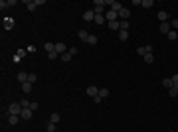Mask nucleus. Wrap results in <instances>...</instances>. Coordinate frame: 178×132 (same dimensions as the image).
<instances>
[{"label": "nucleus", "instance_id": "nucleus-21", "mask_svg": "<svg viewBox=\"0 0 178 132\" xmlns=\"http://www.w3.org/2000/svg\"><path fill=\"white\" fill-rule=\"evenodd\" d=\"M22 91H24V93H30V91H32V83H30V81L22 83Z\"/></svg>", "mask_w": 178, "mask_h": 132}, {"label": "nucleus", "instance_id": "nucleus-13", "mask_svg": "<svg viewBox=\"0 0 178 132\" xmlns=\"http://www.w3.org/2000/svg\"><path fill=\"white\" fill-rule=\"evenodd\" d=\"M18 81H20V85H22V83H26V81H28V73L20 71V73H18Z\"/></svg>", "mask_w": 178, "mask_h": 132}, {"label": "nucleus", "instance_id": "nucleus-15", "mask_svg": "<svg viewBox=\"0 0 178 132\" xmlns=\"http://www.w3.org/2000/svg\"><path fill=\"white\" fill-rule=\"evenodd\" d=\"M44 47H45V51H47V53L55 51V44H51V42H45V44H44Z\"/></svg>", "mask_w": 178, "mask_h": 132}, {"label": "nucleus", "instance_id": "nucleus-6", "mask_svg": "<svg viewBox=\"0 0 178 132\" xmlns=\"http://www.w3.org/2000/svg\"><path fill=\"white\" fill-rule=\"evenodd\" d=\"M87 95L91 97V99H95V97L99 95V87H95V85H89V87H87Z\"/></svg>", "mask_w": 178, "mask_h": 132}, {"label": "nucleus", "instance_id": "nucleus-23", "mask_svg": "<svg viewBox=\"0 0 178 132\" xmlns=\"http://www.w3.org/2000/svg\"><path fill=\"white\" fill-rule=\"evenodd\" d=\"M168 95H170V97H176L178 95V85H172V87L168 89Z\"/></svg>", "mask_w": 178, "mask_h": 132}, {"label": "nucleus", "instance_id": "nucleus-39", "mask_svg": "<svg viewBox=\"0 0 178 132\" xmlns=\"http://www.w3.org/2000/svg\"><path fill=\"white\" fill-rule=\"evenodd\" d=\"M170 79H172V83H174V85H178V73H176V75H172Z\"/></svg>", "mask_w": 178, "mask_h": 132}, {"label": "nucleus", "instance_id": "nucleus-17", "mask_svg": "<svg viewBox=\"0 0 178 132\" xmlns=\"http://www.w3.org/2000/svg\"><path fill=\"white\" fill-rule=\"evenodd\" d=\"M97 42H99V40H97V36H95V34H89V38H87V44H89V45H95Z\"/></svg>", "mask_w": 178, "mask_h": 132}, {"label": "nucleus", "instance_id": "nucleus-32", "mask_svg": "<svg viewBox=\"0 0 178 132\" xmlns=\"http://www.w3.org/2000/svg\"><path fill=\"white\" fill-rule=\"evenodd\" d=\"M129 26H131V24H129L127 20H123V22H121V30H129Z\"/></svg>", "mask_w": 178, "mask_h": 132}, {"label": "nucleus", "instance_id": "nucleus-31", "mask_svg": "<svg viewBox=\"0 0 178 132\" xmlns=\"http://www.w3.org/2000/svg\"><path fill=\"white\" fill-rule=\"evenodd\" d=\"M170 28H172L174 32H178V20H172V22H170Z\"/></svg>", "mask_w": 178, "mask_h": 132}, {"label": "nucleus", "instance_id": "nucleus-2", "mask_svg": "<svg viewBox=\"0 0 178 132\" xmlns=\"http://www.w3.org/2000/svg\"><path fill=\"white\" fill-rule=\"evenodd\" d=\"M20 112H22V105H20V103H12V105L8 107V114H18V116H20Z\"/></svg>", "mask_w": 178, "mask_h": 132}, {"label": "nucleus", "instance_id": "nucleus-12", "mask_svg": "<svg viewBox=\"0 0 178 132\" xmlns=\"http://www.w3.org/2000/svg\"><path fill=\"white\" fill-rule=\"evenodd\" d=\"M119 18H123V20H127V18H129V10H127L125 6L119 10Z\"/></svg>", "mask_w": 178, "mask_h": 132}, {"label": "nucleus", "instance_id": "nucleus-20", "mask_svg": "<svg viewBox=\"0 0 178 132\" xmlns=\"http://www.w3.org/2000/svg\"><path fill=\"white\" fill-rule=\"evenodd\" d=\"M99 97H101V99L109 97V89H107V87H101V89H99Z\"/></svg>", "mask_w": 178, "mask_h": 132}, {"label": "nucleus", "instance_id": "nucleus-33", "mask_svg": "<svg viewBox=\"0 0 178 132\" xmlns=\"http://www.w3.org/2000/svg\"><path fill=\"white\" fill-rule=\"evenodd\" d=\"M136 53H138V55H142V57H144V55H146V49H144V47H136Z\"/></svg>", "mask_w": 178, "mask_h": 132}, {"label": "nucleus", "instance_id": "nucleus-16", "mask_svg": "<svg viewBox=\"0 0 178 132\" xmlns=\"http://www.w3.org/2000/svg\"><path fill=\"white\" fill-rule=\"evenodd\" d=\"M77 38H79V40H83V42H87L89 34L85 32V30H79V32H77Z\"/></svg>", "mask_w": 178, "mask_h": 132}, {"label": "nucleus", "instance_id": "nucleus-8", "mask_svg": "<svg viewBox=\"0 0 178 132\" xmlns=\"http://www.w3.org/2000/svg\"><path fill=\"white\" fill-rule=\"evenodd\" d=\"M55 53H59V55H63V53H67V47H65V44H55Z\"/></svg>", "mask_w": 178, "mask_h": 132}, {"label": "nucleus", "instance_id": "nucleus-26", "mask_svg": "<svg viewBox=\"0 0 178 132\" xmlns=\"http://www.w3.org/2000/svg\"><path fill=\"white\" fill-rule=\"evenodd\" d=\"M152 61H154V55L152 53H146L144 55V63H152Z\"/></svg>", "mask_w": 178, "mask_h": 132}, {"label": "nucleus", "instance_id": "nucleus-37", "mask_svg": "<svg viewBox=\"0 0 178 132\" xmlns=\"http://www.w3.org/2000/svg\"><path fill=\"white\" fill-rule=\"evenodd\" d=\"M47 132H55V124H53V122L47 124Z\"/></svg>", "mask_w": 178, "mask_h": 132}, {"label": "nucleus", "instance_id": "nucleus-10", "mask_svg": "<svg viewBox=\"0 0 178 132\" xmlns=\"http://www.w3.org/2000/svg\"><path fill=\"white\" fill-rule=\"evenodd\" d=\"M119 40L121 42H127L129 40V30H119Z\"/></svg>", "mask_w": 178, "mask_h": 132}, {"label": "nucleus", "instance_id": "nucleus-14", "mask_svg": "<svg viewBox=\"0 0 178 132\" xmlns=\"http://www.w3.org/2000/svg\"><path fill=\"white\" fill-rule=\"evenodd\" d=\"M18 120H20L18 114H8V122H10V124H18Z\"/></svg>", "mask_w": 178, "mask_h": 132}, {"label": "nucleus", "instance_id": "nucleus-36", "mask_svg": "<svg viewBox=\"0 0 178 132\" xmlns=\"http://www.w3.org/2000/svg\"><path fill=\"white\" fill-rule=\"evenodd\" d=\"M30 108H32V110H38V108H40V105H38L36 101H32V105H30Z\"/></svg>", "mask_w": 178, "mask_h": 132}, {"label": "nucleus", "instance_id": "nucleus-7", "mask_svg": "<svg viewBox=\"0 0 178 132\" xmlns=\"http://www.w3.org/2000/svg\"><path fill=\"white\" fill-rule=\"evenodd\" d=\"M83 20H85V22H93V20H95V12H93V10H85V12H83Z\"/></svg>", "mask_w": 178, "mask_h": 132}, {"label": "nucleus", "instance_id": "nucleus-19", "mask_svg": "<svg viewBox=\"0 0 178 132\" xmlns=\"http://www.w3.org/2000/svg\"><path fill=\"white\" fill-rule=\"evenodd\" d=\"M172 85H174V83H172V79H170V77H168V79H162V87H164V89H170Z\"/></svg>", "mask_w": 178, "mask_h": 132}, {"label": "nucleus", "instance_id": "nucleus-40", "mask_svg": "<svg viewBox=\"0 0 178 132\" xmlns=\"http://www.w3.org/2000/svg\"><path fill=\"white\" fill-rule=\"evenodd\" d=\"M69 53H71V55H77L79 51H77V47H71V49H69Z\"/></svg>", "mask_w": 178, "mask_h": 132}, {"label": "nucleus", "instance_id": "nucleus-25", "mask_svg": "<svg viewBox=\"0 0 178 132\" xmlns=\"http://www.w3.org/2000/svg\"><path fill=\"white\" fill-rule=\"evenodd\" d=\"M140 6H144V8H150V6H154V0H142V4Z\"/></svg>", "mask_w": 178, "mask_h": 132}, {"label": "nucleus", "instance_id": "nucleus-41", "mask_svg": "<svg viewBox=\"0 0 178 132\" xmlns=\"http://www.w3.org/2000/svg\"><path fill=\"white\" fill-rule=\"evenodd\" d=\"M168 132H174V130H168Z\"/></svg>", "mask_w": 178, "mask_h": 132}, {"label": "nucleus", "instance_id": "nucleus-11", "mask_svg": "<svg viewBox=\"0 0 178 132\" xmlns=\"http://www.w3.org/2000/svg\"><path fill=\"white\" fill-rule=\"evenodd\" d=\"M103 22H107V20H105V14H95L93 24H103Z\"/></svg>", "mask_w": 178, "mask_h": 132}, {"label": "nucleus", "instance_id": "nucleus-34", "mask_svg": "<svg viewBox=\"0 0 178 132\" xmlns=\"http://www.w3.org/2000/svg\"><path fill=\"white\" fill-rule=\"evenodd\" d=\"M26 53H28V49H20V51H18V53H16V55H18V57H20V59H22V57H26Z\"/></svg>", "mask_w": 178, "mask_h": 132}, {"label": "nucleus", "instance_id": "nucleus-18", "mask_svg": "<svg viewBox=\"0 0 178 132\" xmlns=\"http://www.w3.org/2000/svg\"><path fill=\"white\" fill-rule=\"evenodd\" d=\"M158 20H160V22H166V20H168V12L160 10V12H158Z\"/></svg>", "mask_w": 178, "mask_h": 132}, {"label": "nucleus", "instance_id": "nucleus-4", "mask_svg": "<svg viewBox=\"0 0 178 132\" xmlns=\"http://www.w3.org/2000/svg\"><path fill=\"white\" fill-rule=\"evenodd\" d=\"M170 30H172V28H170V22H160V34H162V36H168Z\"/></svg>", "mask_w": 178, "mask_h": 132}, {"label": "nucleus", "instance_id": "nucleus-28", "mask_svg": "<svg viewBox=\"0 0 178 132\" xmlns=\"http://www.w3.org/2000/svg\"><path fill=\"white\" fill-rule=\"evenodd\" d=\"M57 55H59V53L51 51V53H47V59H49V61H53V59H57Z\"/></svg>", "mask_w": 178, "mask_h": 132}, {"label": "nucleus", "instance_id": "nucleus-42", "mask_svg": "<svg viewBox=\"0 0 178 132\" xmlns=\"http://www.w3.org/2000/svg\"><path fill=\"white\" fill-rule=\"evenodd\" d=\"M176 40H178V36H176Z\"/></svg>", "mask_w": 178, "mask_h": 132}, {"label": "nucleus", "instance_id": "nucleus-22", "mask_svg": "<svg viewBox=\"0 0 178 132\" xmlns=\"http://www.w3.org/2000/svg\"><path fill=\"white\" fill-rule=\"evenodd\" d=\"M59 57H61V61H65V63H69V61H71V57H73V55H71V53H69V51H67V53H63V55H59Z\"/></svg>", "mask_w": 178, "mask_h": 132}, {"label": "nucleus", "instance_id": "nucleus-38", "mask_svg": "<svg viewBox=\"0 0 178 132\" xmlns=\"http://www.w3.org/2000/svg\"><path fill=\"white\" fill-rule=\"evenodd\" d=\"M144 49H146V53H152V44H146Z\"/></svg>", "mask_w": 178, "mask_h": 132}, {"label": "nucleus", "instance_id": "nucleus-5", "mask_svg": "<svg viewBox=\"0 0 178 132\" xmlns=\"http://www.w3.org/2000/svg\"><path fill=\"white\" fill-rule=\"evenodd\" d=\"M117 18H119V14H117L115 10H109V12L105 14V20H107V22H115Z\"/></svg>", "mask_w": 178, "mask_h": 132}, {"label": "nucleus", "instance_id": "nucleus-30", "mask_svg": "<svg viewBox=\"0 0 178 132\" xmlns=\"http://www.w3.org/2000/svg\"><path fill=\"white\" fill-rule=\"evenodd\" d=\"M20 105H22V108H30L32 101H20Z\"/></svg>", "mask_w": 178, "mask_h": 132}, {"label": "nucleus", "instance_id": "nucleus-24", "mask_svg": "<svg viewBox=\"0 0 178 132\" xmlns=\"http://www.w3.org/2000/svg\"><path fill=\"white\" fill-rule=\"evenodd\" d=\"M59 120H61V116H59L57 112H53V114H51V120H49V122H53V124H57Z\"/></svg>", "mask_w": 178, "mask_h": 132}, {"label": "nucleus", "instance_id": "nucleus-29", "mask_svg": "<svg viewBox=\"0 0 178 132\" xmlns=\"http://www.w3.org/2000/svg\"><path fill=\"white\" fill-rule=\"evenodd\" d=\"M28 81L34 85V83H36V73H28Z\"/></svg>", "mask_w": 178, "mask_h": 132}, {"label": "nucleus", "instance_id": "nucleus-1", "mask_svg": "<svg viewBox=\"0 0 178 132\" xmlns=\"http://www.w3.org/2000/svg\"><path fill=\"white\" fill-rule=\"evenodd\" d=\"M105 0H93V12L95 14H103V8H105Z\"/></svg>", "mask_w": 178, "mask_h": 132}, {"label": "nucleus", "instance_id": "nucleus-35", "mask_svg": "<svg viewBox=\"0 0 178 132\" xmlns=\"http://www.w3.org/2000/svg\"><path fill=\"white\" fill-rule=\"evenodd\" d=\"M0 8L6 10V8H8V0H0Z\"/></svg>", "mask_w": 178, "mask_h": 132}, {"label": "nucleus", "instance_id": "nucleus-9", "mask_svg": "<svg viewBox=\"0 0 178 132\" xmlns=\"http://www.w3.org/2000/svg\"><path fill=\"white\" fill-rule=\"evenodd\" d=\"M14 28V20L12 18H4V30H12Z\"/></svg>", "mask_w": 178, "mask_h": 132}, {"label": "nucleus", "instance_id": "nucleus-3", "mask_svg": "<svg viewBox=\"0 0 178 132\" xmlns=\"http://www.w3.org/2000/svg\"><path fill=\"white\" fill-rule=\"evenodd\" d=\"M34 116V110L32 108H22V112H20V118H24V120H30Z\"/></svg>", "mask_w": 178, "mask_h": 132}, {"label": "nucleus", "instance_id": "nucleus-27", "mask_svg": "<svg viewBox=\"0 0 178 132\" xmlns=\"http://www.w3.org/2000/svg\"><path fill=\"white\" fill-rule=\"evenodd\" d=\"M176 36H178V32H174V30H170L166 38H168V40H176Z\"/></svg>", "mask_w": 178, "mask_h": 132}]
</instances>
